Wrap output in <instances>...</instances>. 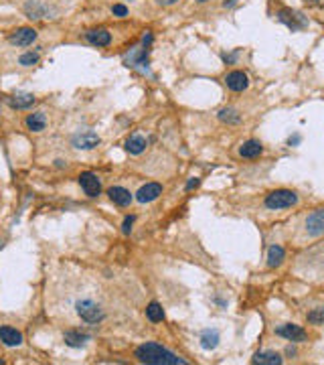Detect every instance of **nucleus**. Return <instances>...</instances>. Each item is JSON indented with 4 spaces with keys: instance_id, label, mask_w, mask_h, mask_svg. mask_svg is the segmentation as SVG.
Masks as SVG:
<instances>
[{
    "instance_id": "1",
    "label": "nucleus",
    "mask_w": 324,
    "mask_h": 365,
    "mask_svg": "<svg viewBox=\"0 0 324 365\" xmlns=\"http://www.w3.org/2000/svg\"><path fill=\"white\" fill-rule=\"evenodd\" d=\"M136 359L148 365H186V361L158 343H144L136 349Z\"/></svg>"
},
{
    "instance_id": "2",
    "label": "nucleus",
    "mask_w": 324,
    "mask_h": 365,
    "mask_svg": "<svg viewBox=\"0 0 324 365\" xmlns=\"http://www.w3.org/2000/svg\"><path fill=\"white\" fill-rule=\"evenodd\" d=\"M298 203V195L294 191H288V189H278V191H272L268 197H266V207L268 209H288L292 205Z\"/></svg>"
},
{
    "instance_id": "3",
    "label": "nucleus",
    "mask_w": 324,
    "mask_h": 365,
    "mask_svg": "<svg viewBox=\"0 0 324 365\" xmlns=\"http://www.w3.org/2000/svg\"><path fill=\"white\" fill-rule=\"evenodd\" d=\"M75 310H77V314L84 318L86 322H100L106 316V312L102 310V306L98 302H94V300H79L75 304Z\"/></svg>"
},
{
    "instance_id": "4",
    "label": "nucleus",
    "mask_w": 324,
    "mask_h": 365,
    "mask_svg": "<svg viewBox=\"0 0 324 365\" xmlns=\"http://www.w3.org/2000/svg\"><path fill=\"white\" fill-rule=\"evenodd\" d=\"M278 20H280L282 24H286L288 28H292V30H300V28L308 26V20H306L300 12H296V10H292V8H282V10L278 12Z\"/></svg>"
},
{
    "instance_id": "5",
    "label": "nucleus",
    "mask_w": 324,
    "mask_h": 365,
    "mask_svg": "<svg viewBox=\"0 0 324 365\" xmlns=\"http://www.w3.org/2000/svg\"><path fill=\"white\" fill-rule=\"evenodd\" d=\"M79 185L86 191L88 197H98L102 193V182L94 172H81L79 174Z\"/></svg>"
},
{
    "instance_id": "6",
    "label": "nucleus",
    "mask_w": 324,
    "mask_h": 365,
    "mask_svg": "<svg viewBox=\"0 0 324 365\" xmlns=\"http://www.w3.org/2000/svg\"><path fill=\"white\" fill-rule=\"evenodd\" d=\"M10 43L12 45H16V47H28V45H32L34 41H36V30L34 28H30V26H22V28H16L10 36Z\"/></svg>"
},
{
    "instance_id": "7",
    "label": "nucleus",
    "mask_w": 324,
    "mask_h": 365,
    "mask_svg": "<svg viewBox=\"0 0 324 365\" xmlns=\"http://www.w3.org/2000/svg\"><path fill=\"white\" fill-rule=\"evenodd\" d=\"M276 335L288 339V341H294V343H300V341L306 339V331H304V328L298 326V324H292V322H286V324L278 326L276 328Z\"/></svg>"
},
{
    "instance_id": "8",
    "label": "nucleus",
    "mask_w": 324,
    "mask_h": 365,
    "mask_svg": "<svg viewBox=\"0 0 324 365\" xmlns=\"http://www.w3.org/2000/svg\"><path fill=\"white\" fill-rule=\"evenodd\" d=\"M306 232L310 236H322L324 234V209H316L306 217Z\"/></svg>"
},
{
    "instance_id": "9",
    "label": "nucleus",
    "mask_w": 324,
    "mask_h": 365,
    "mask_svg": "<svg viewBox=\"0 0 324 365\" xmlns=\"http://www.w3.org/2000/svg\"><path fill=\"white\" fill-rule=\"evenodd\" d=\"M71 144L75 146V148H79V150H92V148H96V146L100 144V136L96 132H84V134L73 136Z\"/></svg>"
},
{
    "instance_id": "10",
    "label": "nucleus",
    "mask_w": 324,
    "mask_h": 365,
    "mask_svg": "<svg viewBox=\"0 0 324 365\" xmlns=\"http://www.w3.org/2000/svg\"><path fill=\"white\" fill-rule=\"evenodd\" d=\"M225 86L231 92H243V90H248L250 80H248V76L243 71H231V73H227V78H225Z\"/></svg>"
},
{
    "instance_id": "11",
    "label": "nucleus",
    "mask_w": 324,
    "mask_h": 365,
    "mask_svg": "<svg viewBox=\"0 0 324 365\" xmlns=\"http://www.w3.org/2000/svg\"><path fill=\"white\" fill-rule=\"evenodd\" d=\"M162 195V185H158V182H148V185L140 187V191L136 193V199L140 203H150L154 199H158Z\"/></svg>"
},
{
    "instance_id": "12",
    "label": "nucleus",
    "mask_w": 324,
    "mask_h": 365,
    "mask_svg": "<svg viewBox=\"0 0 324 365\" xmlns=\"http://www.w3.org/2000/svg\"><path fill=\"white\" fill-rule=\"evenodd\" d=\"M0 343L6 347H18L22 343V335L12 326H0Z\"/></svg>"
},
{
    "instance_id": "13",
    "label": "nucleus",
    "mask_w": 324,
    "mask_h": 365,
    "mask_svg": "<svg viewBox=\"0 0 324 365\" xmlns=\"http://www.w3.org/2000/svg\"><path fill=\"white\" fill-rule=\"evenodd\" d=\"M108 195H110L112 203L118 205V207H128V205L132 203L130 191L124 189V187H110V189H108Z\"/></svg>"
},
{
    "instance_id": "14",
    "label": "nucleus",
    "mask_w": 324,
    "mask_h": 365,
    "mask_svg": "<svg viewBox=\"0 0 324 365\" xmlns=\"http://www.w3.org/2000/svg\"><path fill=\"white\" fill-rule=\"evenodd\" d=\"M86 39L96 47H108L112 43V34L108 28H94V30L86 32Z\"/></svg>"
},
{
    "instance_id": "15",
    "label": "nucleus",
    "mask_w": 324,
    "mask_h": 365,
    "mask_svg": "<svg viewBox=\"0 0 324 365\" xmlns=\"http://www.w3.org/2000/svg\"><path fill=\"white\" fill-rule=\"evenodd\" d=\"M262 152H264V146H262L258 140H248V142L239 148V154H241L243 158H256V156H260Z\"/></svg>"
},
{
    "instance_id": "16",
    "label": "nucleus",
    "mask_w": 324,
    "mask_h": 365,
    "mask_svg": "<svg viewBox=\"0 0 324 365\" xmlns=\"http://www.w3.org/2000/svg\"><path fill=\"white\" fill-rule=\"evenodd\" d=\"M126 150L130 154H142L146 150V138L140 136V134H134L126 140Z\"/></svg>"
},
{
    "instance_id": "17",
    "label": "nucleus",
    "mask_w": 324,
    "mask_h": 365,
    "mask_svg": "<svg viewBox=\"0 0 324 365\" xmlns=\"http://www.w3.org/2000/svg\"><path fill=\"white\" fill-rule=\"evenodd\" d=\"M63 341H65L69 347H84V345L90 341V335L79 333V331H67V333L63 335Z\"/></svg>"
},
{
    "instance_id": "18",
    "label": "nucleus",
    "mask_w": 324,
    "mask_h": 365,
    "mask_svg": "<svg viewBox=\"0 0 324 365\" xmlns=\"http://www.w3.org/2000/svg\"><path fill=\"white\" fill-rule=\"evenodd\" d=\"M24 12H26V16L30 20H38V18H43L47 14V8L43 4H38L36 0H30V2L24 4Z\"/></svg>"
},
{
    "instance_id": "19",
    "label": "nucleus",
    "mask_w": 324,
    "mask_h": 365,
    "mask_svg": "<svg viewBox=\"0 0 324 365\" xmlns=\"http://www.w3.org/2000/svg\"><path fill=\"white\" fill-rule=\"evenodd\" d=\"M200 345H202V349H215L217 345H219V331L217 328H207L205 333L200 335Z\"/></svg>"
},
{
    "instance_id": "20",
    "label": "nucleus",
    "mask_w": 324,
    "mask_h": 365,
    "mask_svg": "<svg viewBox=\"0 0 324 365\" xmlns=\"http://www.w3.org/2000/svg\"><path fill=\"white\" fill-rule=\"evenodd\" d=\"M26 128L28 130H32V132H40V130H45V124H47V118H45V114L43 112H34V114H30L28 118H26Z\"/></svg>"
},
{
    "instance_id": "21",
    "label": "nucleus",
    "mask_w": 324,
    "mask_h": 365,
    "mask_svg": "<svg viewBox=\"0 0 324 365\" xmlns=\"http://www.w3.org/2000/svg\"><path fill=\"white\" fill-rule=\"evenodd\" d=\"M254 363H260V365H280L282 357L278 353H274V351H262V353H256Z\"/></svg>"
},
{
    "instance_id": "22",
    "label": "nucleus",
    "mask_w": 324,
    "mask_h": 365,
    "mask_svg": "<svg viewBox=\"0 0 324 365\" xmlns=\"http://www.w3.org/2000/svg\"><path fill=\"white\" fill-rule=\"evenodd\" d=\"M34 102H36V100H34L32 94H16L14 98H10V106L16 108V110H26V108H30Z\"/></svg>"
},
{
    "instance_id": "23",
    "label": "nucleus",
    "mask_w": 324,
    "mask_h": 365,
    "mask_svg": "<svg viewBox=\"0 0 324 365\" xmlns=\"http://www.w3.org/2000/svg\"><path fill=\"white\" fill-rule=\"evenodd\" d=\"M217 116H219V120L225 122V124H239V122H241V114L237 112L235 108H223Z\"/></svg>"
},
{
    "instance_id": "24",
    "label": "nucleus",
    "mask_w": 324,
    "mask_h": 365,
    "mask_svg": "<svg viewBox=\"0 0 324 365\" xmlns=\"http://www.w3.org/2000/svg\"><path fill=\"white\" fill-rule=\"evenodd\" d=\"M282 260H284V248L282 246H272L268 250V266L276 268V266L282 264Z\"/></svg>"
},
{
    "instance_id": "25",
    "label": "nucleus",
    "mask_w": 324,
    "mask_h": 365,
    "mask_svg": "<svg viewBox=\"0 0 324 365\" xmlns=\"http://www.w3.org/2000/svg\"><path fill=\"white\" fill-rule=\"evenodd\" d=\"M146 316L152 322H160V320H164V310H162V306L158 302H150L146 306Z\"/></svg>"
},
{
    "instance_id": "26",
    "label": "nucleus",
    "mask_w": 324,
    "mask_h": 365,
    "mask_svg": "<svg viewBox=\"0 0 324 365\" xmlns=\"http://www.w3.org/2000/svg\"><path fill=\"white\" fill-rule=\"evenodd\" d=\"M308 322H312V324H320V322H324V306L310 310V312H308Z\"/></svg>"
},
{
    "instance_id": "27",
    "label": "nucleus",
    "mask_w": 324,
    "mask_h": 365,
    "mask_svg": "<svg viewBox=\"0 0 324 365\" xmlns=\"http://www.w3.org/2000/svg\"><path fill=\"white\" fill-rule=\"evenodd\" d=\"M36 61H38V53H24V55H20V59H18V63L24 65V67H30V65H34Z\"/></svg>"
},
{
    "instance_id": "28",
    "label": "nucleus",
    "mask_w": 324,
    "mask_h": 365,
    "mask_svg": "<svg viewBox=\"0 0 324 365\" xmlns=\"http://www.w3.org/2000/svg\"><path fill=\"white\" fill-rule=\"evenodd\" d=\"M134 219H136L134 215H128V217L124 219V224H122V232H124L126 236H128V234L132 232V226H134Z\"/></svg>"
},
{
    "instance_id": "29",
    "label": "nucleus",
    "mask_w": 324,
    "mask_h": 365,
    "mask_svg": "<svg viewBox=\"0 0 324 365\" xmlns=\"http://www.w3.org/2000/svg\"><path fill=\"white\" fill-rule=\"evenodd\" d=\"M112 12H114V16H126L128 14V8L124 4H114L112 6Z\"/></svg>"
},
{
    "instance_id": "30",
    "label": "nucleus",
    "mask_w": 324,
    "mask_h": 365,
    "mask_svg": "<svg viewBox=\"0 0 324 365\" xmlns=\"http://www.w3.org/2000/svg\"><path fill=\"white\" fill-rule=\"evenodd\" d=\"M198 185H200V178L194 176V178H190V180L186 182V191H192V189H196Z\"/></svg>"
},
{
    "instance_id": "31",
    "label": "nucleus",
    "mask_w": 324,
    "mask_h": 365,
    "mask_svg": "<svg viewBox=\"0 0 324 365\" xmlns=\"http://www.w3.org/2000/svg\"><path fill=\"white\" fill-rule=\"evenodd\" d=\"M158 4H162V6H172V4H176L178 0H156Z\"/></svg>"
},
{
    "instance_id": "32",
    "label": "nucleus",
    "mask_w": 324,
    "mask_h": 365,
    "mask_svg": "<svg viewBox=\"0 0 324 365\" xmlns=\"http://www.w3.org/2000/svg\"><path fill=\"white\" fill-rule=\"evenodd\" d=\"M142 43H144V45H150V43H152V34H144Z\"/></svg>"
},
{
    "instance_id": "33",
    "label": "nucleus",
    "mask_w": 324,
    "mask_h": 365,
    "mask_svg": "<svg viewBox=\"0 0 324 365\" xmlns=\"http://www.w3.org/2000/svg\"><path fill=\"white\" fill-rule=\"evenodd\" d=\"M223 6H225V8H227V6H229V8H231V6H235V0H225Z\"/></svg>"
},
{
    "instance_id": "34",
    "label": "nucleus",
    "mask_w": 324,
    "mask_h": 365,
    "mask_svg": "<svg viewBox=\"0 0 324 365\" xmlns=\"http://www.w3.org/2000/svg\"><path fill=\"white\" fill-rule=\"evenodd\" d=\"M298 142H300V136H294V138H290V140H288V144H290V146H292V144H298Z\"/></svg>"
},
{
    "instance_id": "35",
    "label": "nucleus",
    "mask_w": 324,
    "mask_h": 365,
    "mask_svg": "<svg viewBox=\"0 0 324 365\" xmlns=\"http://www.w3.org/2000/svg\"><path fill=\"white\" fill-rule=\"evenodd\" d=\"M286 353H288V355H296V349H294V347H288Z\"/></svg>"
},
{
    "instance_id": "36",
    "label": "nucleus",
    "mask_w": 324,
    "mask_h": 365,
    "mask_svg": "<svg viewBox=\"0 0 324 365\" xmlns=\"http://www.w3.org/2000/svg\"><path fill=\"white\" fill-rule=\"evenodd\" d=\"M196 2H207V0H196Z\"/></svg>"
},
{
    "instance_id": "37",
    "label": "nucleus",
    "mask_w": 324,
    "mask_h": 365,
    "mask_svg": "<svg viewBox=\"0 0 324 365\" xmlns=\"http://www.w3.org/2000/svg\"><path fill=\"white\" fill-rule=\"evenodd\" d=\"M2 363H4V361H2V359H0V365H2Z\"/></svg>"
}]
</instances>
